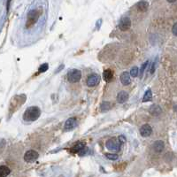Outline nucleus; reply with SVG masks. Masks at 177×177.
<instances>
[{
	"label": "nucleus",
	"mask_w": 177,
	"mask_h": 177,
	"mask_svg": "<svg viewBox=\"0 0 177 177\" xmlns=\"http://www.w3.org/2000/svg\"><path fill=\"white\" fill-rule=\"evenodd\" d=\"M41 115V110L37 106H30L23 114V120L26 121H35Z\"/></svg>",
	"instance_id": "obj_1"
},
{
	"label": "nucleus",
	"mask_w": 177,
	"mask_h": 177,
	"mask_svg": "<svg viewBox=\"0 0 177 177\" xmlns=\"http://www.w3.org/2000/svg\"><path fill=\"white\" fill-rule=\"evenodd\" d=\"M131 26V21L128 17H123L120 23H119V27L121 29V30H127Z\"/></svg>",
	"instance_id": "obj_9"
},
{
	"label": "nucleus",
	"mask_w": 177,
	"mask_h": 177,
	"mask_svg": "<svg viewBox=\"0 0 177 177\" xmlns=\"http://www.w3.org/2000/svg\"><path fill=\"white\" fill-rule=\"evenodd\" d=\"M129 74H130V76H132V77H137V76H138V75H139V68H138L137 66H133V67L130 69Z\"/></svg>",
	"instance_id": "obj_19"
},
{
	"label": "nucleus",
	"mask_w": 177,
	"mask_h": 177,
	"mask_svg": "<svg viewBox=\"0 0 177 177\" xmlns=\"http://www.w3.org/2000/svg\"><path fill=\"white\" fill-rule=\"evenodd\" d=\"M150 112H151V114H152L153 115H159V114H161L162 110H161V108H160L159 105H152V107L150 108Z\"/></svg>",
	"instance_id": "obj_17"
},
{
	"label": "nucleus",
	"mask_w": 177,
	"mask_h": 177,
	"mask_svg": "<svg viewBox=\"0 0 177 177\" xmlns=\"http://www.w3.org/2000/svg\"><path fill=\"white\" fill-rule=\"evenodd\" d=\"M103 77H104L105 81L110 82L113 79V77H114V73H113V71L111 69H106L103 73Z\"/></svg>",
	"instance_id": "obj_14"
},
{
	"label": "nucleus",
	"mask_w": 177,
	"mask_h": 177,
	"mask_svg": "<svg viewBox=\"0 0 177 177\" xmlns=\"http://www.w3.org/2000/svg\"><path fill=\"white\" fill-rule=\"evenodd\" d=\"M38 158V153L37 152L34 151V150H29L26 152L25 155H24V160L27 163H31V162H34Z\"/></svg>",
	"instance_id": "obj_5"
},
{
	"label": "nucleus",
	"mask_w": 177,
	"mask_h": 177,
	"mask_svg": "<svg viewBox=\"0 0 177 177\" xmlns=\"http://www.w3.org/2000/svg\"><path fill=\"white\" fill-rule=\"evenodd\" d=\"M38 13L37 10H32L30 11L27 15V27L32 26L37 21Z\"/></svg>",
	"instance_id": "obj_6"
},
{
	"label": "nucleus",
	"mask_w": 177,
	"mask_h": 177,
	"mask_svg": "<svg viewBox=\"0 0 177 177\" xmlns=\"http://www.w3.org/2000/svg\"><path fill=\"white\" fill-rule=\"evenodd\" d=\"M121 82L123 85H128L130 83V76H129V73L127 72H123L121 75Z\"/></svg>",
	"instance_id": "obj_11"
},
{
	"label": "nucleus",
	"mask_w": 177,
	"mask_h": 177,
	"mask_svg": "<svg viewBox=\"0 0 177 177\" xmlns=\"http://www.w3.org/2000/svg\"><path fill=\"white\" fill-rule=\"evenodd\" d=\"M48 68H49V65H48V64L47 63L43 64V65H41V66H40V67H39V72H40V73L46 72V71L48 70Z\"/></svg>",
	"instance_id": "obj_21"
},
{
	"label": "nucleus",
	"mask_w": 177,
	"mask_h": 177,
	"mask_svg": "<svg viewBox=\"0 0 177 177\" xmlns=\"http://www.w3.org/2000/svg\"><path fill=\"white\" fill-rule=\"evenodd\" d=\"M127 98H128V94L126 91H121L117 95V101L119 102L120 104L125 103L127 100Z\"/></svg>",
	"instance_id": "obj_10"
},
{
	"label": "nucleus",
	"mask_w": 177,
	"mask_h": 177,
	"mask_svg": "<svg viewBox=\"0 0 177 177\" xmlns=\"http://www.w3.org/2000/svg\"><path fill=\"white\" fill-rule=\"evenodd\" d=\"M137 7L140 12H145V11H147V9L149 7V4L145 1H141V2L137 3Z\"/></svg>",
	"instance_id": "obj_13"
},
{
	"label": "nucleus",
	"mask_w": 177,
	"mask_h": 177,
	"mask_svg": "<svg viewBox=\"0 0 177 177\" xmlns=\"http://www.w3.org/2000/svg\"><path fill=\"white\" fill-rule=\"evenodd\" d=\"M147 65H148V61H145L143 65L142 66V67H141V70H140V73H141V75L143 73V71H144V69H145V67L147 66Z\"/></svg>",
	"instance_id": "obj_24"
},
{
	"label": "nucleus",
	"mask_w": 177,
	"mask_h": 177,
	"mask_svg": "<svg viewBox=\"0 0 177 177\" xmlns=\"http://www.w3.org/2000/svg\"><path fill=\"white\" fill-rule=\"evenodd\" d=\"M108 109H110V103H108V102L102 103L101 106H100V110H101L102 112H105Z\"/></svg>",
	"instance_id": "obj_20"
},
{
	"label": "nucleus",
	"mask_w": 177,
	"mask_h": 177,
	"mask_svg": "<svg viewBox=\"0 0 177 177\" xmlns=\"http://www.w3.org/2000/svg\"><path fill=\"white\" fill-rule=\"evenodd\" d=\"M172 32H173V34L177 37V22L175 24V25L173 26V28H172Z\"/></svg>",
	"instance_id": "obj_23"
},
{
	"label": "nucleus",
	"mask_w": 177,
	"mask_h": 177,
	"mask_svg": "<svg viewBox=\"0 0 177 177\" xmlns=\"http://www.w3.org/2000/svg\"><path fill=\"white\" fill-rule=\"evenodd\" d=\"M152 98V90L151 89H148L146 92H145V94H144V96H143V102H148V101H151Z\"/></svg>",
	"instance_id": "obj_18"
},
{
	"label": "nucleus",
	"mask_w": 177,
	"mask_h": 177,
	"mask_svg": "<svg viewBox=\"0 0 177 177\" xmlns=\"http://www.w3.org/2000/svg\"><path fill=\"white\" fill-rule=\"evenodd\" d=\"M10 169L6 166H0V177H6L10 174Z\"/></svg>",
	"instance_id": "obj_15"
},
{
	"label": "nucleus",
	"mask_w": 177,
	"mask_h": 177,
	"mask_svg": "<svg viewBox=\"0 0 177 177\" xmlns=\"http://www.w3.org/2000/svg\"><path fill=\"white\" fill-rule=\"evenodd\" d=\"M106 158L110 160H116L118 159V155L117 154H114V153H107L105 154Z\"/></svg>",
	"instance_id": "obj_22"
},
{
	"label": "nucleus",
	"mask_w": 177,
	"mask_h": 177,
	"mask_svg": "<svg viewBox=\"0 0 177 177\" xmlns=\"http://www.w3.org/2000/svg\"><path fill=\"white\" fill-rule=\"evenodd\" d=\"M84 143H82V142H78L77 143L75 144V146L72 148V151L74 152H82V151H83L84 150Z\"/></svg>",
	"instance_id": "obj_16"
},
{
	"label": "nucleus",
	"mask_w": 177,
	"mask_h": 177,
	"mask_svg": "<svg viewBox=\"0 0 177 177\" xmlns=\"http://www.w3.org/2000/svg\"><path fill=\"white\" fill-rule=\"evenodd\" d=\"M152 133V127L148 124H144L140 127V134L142 137H147L149 136H151Z\"/></svg>",
	"instance_id": "obj_7"
},
{
	"label": "nucleus",
	"mask_w": 177,
	"mask_h": 177,
	"mask_svg": "<svg viewBox=\"0 0 177 177\" xmlns=\"http://www.w3.org/2000/svg\"><path fill=\"white\" fill-rule=\"evenodd\" d=\"M76 126H77V120H76V118H69L66 121L64 127H65V130L70 131V130L74 129Z\"/></svg>",
	"instance_id": "obj_8"
},
{
	"label": "nucleus",
	"mask_w": 177,
	"mask_h": 177,
	"mask_svg": "<svg viewBox=\"0 0 177 177\" xmlns=\"http://www.w3.org/2000/svg\"><path fill=\"white\" fill-rule=\"evenodd\" d=\"M82 78V73L78 69H71L67 74V79L70 82L76 83L78 82Z\"/></svg>",
	"instance_id": "obj_2"
},
{
	"label": "nucleus",
	"mask_w": 177,
	"mask_h": 177,
	"mask_svg": "<svg viewBox=\"0 0 177 177\" xmlns=\"http://www.w3.org/2000/svg\"><path fill=\"white\" fill-rule=\"evenodd\" d=\"M100 76L97 74H92L88 76L87 81H86V83L88 87H94V86H97L99 82H100Z\"/></svg>",
	"instance_id": "obj_4"
},
{
	"label": "nucleus",
	"mask_w": 177,
	"mask_h": 177,
	"mask_svg": "<svg viewBox=\"0 0 177 177\" xmlns=\"http://www.w3.org/2000/svg\"><path fill=\"white\" fill-rule=\"evenodd\" d=\"M105 146L108 150L113 151V152H119L121 149V142L118 141L117 138H111V139L107 140Z\"/></svg>",
	"instance_id": "obj_3"
},
{
	"label": "nucleus",
	"mask_w": 177,
	"mask_h": 177,
	"mask_svg": "<svg viewBox=\"0 0 177 177\" xmlns=\"http://www.w3.org/2000/svg\"><path fill=\"white\" fill-rule=\"evenodd\" d=\"M165 144L163 141H156L153 144V149L156 152H161L164 150Z\"/></svg>",
	"instance_id": "obj_12"
}]
</instances>
